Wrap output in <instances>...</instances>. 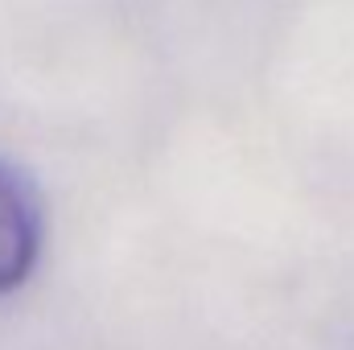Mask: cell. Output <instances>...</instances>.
I'll return each mask as SVG.
<instances>
[{"label": "cell", "mask_w": 354, "mask_h": 350, "mask_svg": "<svg viewBox=\"0 0 354 350\" xmlns=\"http://www.w3.org/2000/svg\"><path fill=\"white\" fill-rule=\"evenodd\" d=\"M41 243V214L29 181L0 165V293L17 288L37 260Z\"/></svg>", "instance_id": "obj_1"}]
</instances>
